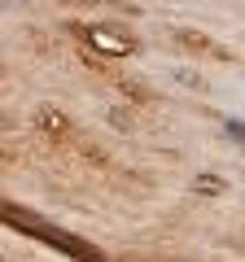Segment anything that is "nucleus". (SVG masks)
<instances>
[{
	"instance_id": "2",
	"label": "nucleus",
	"mask_w": 245,
	"mask_h": 262,
	"mask_svg": "<svg viewBox=\"0 0 245 262\" xmlns=\"http://www.w3.org/2000/svg\"><path fill=\"white\" fill-rule=\"evenodd\" d=\"M171 39H175L184 53L206 57V61H232V57H236L228 44H219L215 35H206V31H193V27H171Z\"/></svg>"
},
{
	"instance_id": "4",
	"label": "nucleus",
	"mask_w": 245,
	"mask_h": 262,
	"mask_svg": "<svg viewBox=\"0 0 245 262\" xmlns=\"http://www.w3.org/2000/svg\"><path fill=\"white\" fill-rule=\"evenodd\" d=\"M193 192H197V196H219V192H228V179H223V175H210V170H206V175L193 179Z\"/></svg>"
},
{
	"instance_id": "8",
	"label": "nucleus",
	"mask_w": 245,
	"mask_h": 262,
	"mask_svg": "<svg viewBox=\"0 0 245 262\" xmlns=\"http://www.w3.org/2000/svg\"><path fill=\"white\" fill-rule=\"evenodd\" d=\"M75 5H114V0H75Z\"/></svg>"
},
{
	"instance_id": "7",
	"label": "nucleus",
	"mask_w": 245,
	"mask_h": 262,
	"mask_svg": "<svg viewBox=\"0 0 245 262\" xmlns=\"http://www.w3.org/2000/svg\"><path fill=\"white\" fill-rule=\"evenodd\" d=\"M228 131H232L236 140H245V122H236V118H232V122H228Z\"/></svg>"
},
{
	"instance_id": "5",
	"label": "nucleus",
	"mask_w": 245,
	"mask_h": 262,
	"mask_svg": "<svg viewBox=\"0 0 245 262\" xmlns=\"http://www.w3.org/2000/svg\"><path fill=\"white\" fill-rule=\"evenodd\" d=\"M171 79H175L179 88H189V92H206V79H201V75H193V70H175Z\"/></svg>"
},
{
	"instance_id": "6",
	"label": "nucleus",
	"mask_w": 245,
	"mask_h": 262,
	"mask_svg": "<svg viewBox=\"0 0 245 262\" xmlns=\"http://www.w3.org/2000/svg\"><path fill=\"white\" fill-rule=\"evenodd\" d=\"M110 122H114V131H122V136H132V131H136V122H132L127 110H110Z\"/></svg>"
},
{
	"instance_id": "1",
	"label": "nucleus",
	"mask_w": 245,
	"mask_h": 262,
	"mask_svg": "<svg viewBox=\"0 0 245 262\" xmlns=\"http://www.w3.org/2000/svg\"><path fill=\"white\" fill-rule=\"evenodd\" d=\"M79 35L88 39L92 53H110V57H132L136 53V35L122 27H110V22H92V27H75Z\"/></svg>"
},
{
	"instance_id": "3",
	"label": "nucleus",
	"mask_w": 245,
	"mask_h": 262,
	"mask_svg": "<svg viewBox=\"0 0 245 262\" xmlns=\"http://www.w3.org/2000/svg\"><path fill=\"white\" fill-rule=\"evenodd\" d=\"M35 127L44 131V136H53V140H70V136H75V122L57 110V105H39L35 110Z\"/></svg>"
}]
</instances>
